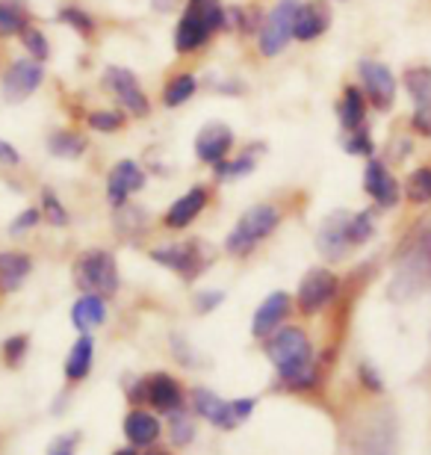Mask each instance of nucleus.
Instances as JSON below:
<instances>
[{"label": "nucleus", "instance_id": "1", "mask_svg": "<svg viewBox=\"0 0 431 455\" xmlns=\"http://www.w3.org/2000/svg\"><path fill=\"white\" fill-rule=\"evenodd\" d=\"M266 355L287 390H310L319 385L314 343L299 325H281L278 331H272L266 338Z\"/></svg>", "mask_w": 431, "mask_h": 455}, {"label": "nucleus", "instance_id": "2", "mask_svg": "<svg viewBox=\"0 0 431 455\" xmlns=\"http://www.w3.org/2000/svg\"><path fill=\"white\" fill-rule=\"evenodd\" d=\"M227 27V9L219 0H189L187 12L174 30V48L178 53L201 51L216 30Z\"/></svg>", "mask_w": 431, "mask_h": 455}, {"label": "nucleus", "instance_id": "3", "mask_svg": "<svg viewBox=\"0 0 431 455\" xmlns=\"http://www.w3.org/2000/svg\"><path fill=\"white\" fill-rule=\"evenodd\" d=\"M281 220H283L281 207H275L269 202L249 207V211H245L240 220H236L234 231L227 234L225 251L234 254V258H245V254H251L263 240H269V236L278 231Z\"/></svg>", "mask_w": 431, "mask_h": 455}, {"label": "nucleus", "instance_id": "4", "mask_svg": "<svg viewBox=\"0 0 431 455\" xmlns=\"http://www.w3.org/2000/svg\"><path fill=\"white\" fill-rule=\"evenodd\" d=\"M189 405H192V414H198L201 420H207L210 426H216V429H222V432H231L249 420L251 411L258 408V399L254 396L222 399V396H216L213 390L196 387L189 396Z\"/></svg>", "mask_w": 431, "mask_h": 455}, {"label": "nucleus", "instance_id": "5", "mask_svg": "<svg viewBox=\"0 0 431 455\" xmlns=\"http://www.w3.org/2000/svg\"><path fill=\"white\" fill-rule=\"evenodd\" d=\"M75 284L92 296H116L118 293V267L107 249H89L75 263Z\"/></svg>", "mask_w": 431, "mask_h": 455}, {"label": "nucleus", "instance_id": "6", "mask_svg": "<svg viewBox=\"0 0 431 455\" xmlns=\"http://www.w3.org/2000/svg\"><path fill=\"white\" fill-rule=\"evenodd\" d=\"M352 455H399V420L393 411H375L357 426Z\"/></svg>", "mask_w": 431, "mask_h": 455}, {"label": "nucleus", "instance_id": "7", "mask_svg": "<svg viewBox=\"0 0 431 455\" xmlns=\"http://www.w3.org/2000/svg\"><path fill=\"white\" fill-rule=\"evenodd\" d=\"M151 260L172 272H178L180 278L192 281L213 263V249L201 240L172 243V245H157V249H151Z\"/></svg>", "mask_w": 431, "mask_h": 455}, {"label": "nucleus", "instance_id": "8", "mask_svg": "<svg viewBox=\"0 0 431 455\" xmlns=\"http://www.w3.org/2000/svg\"><path fill=\"white\" fill-rule=\"evenodd\" d=\"M337 290H340V278H337L331 269H325V267L307 269L299 290H296L299 311L305 316H314L319 311H325V307L337 299Z\"/></svg>", "mask_w": 431, "mask_h": 455}, {"label": "nucleus", "instance_id": "9", "mask_svg": "<svg viewBox=\"0 0 431 455\" xmlns=\"http://www.w3.org/2000/svg\"><path fill=\"white\" fill-rule=\"evenodd\" d=\"M296 0H281L269 15L260 21L258 30V51L263 57H278L287 48V42L292 39V24H296Z\"/></svg>", "mask_w": 431, "mask_h": 455}, {"label": "nucleus", "instance_id": "10", "mask_svg": "<svg viewBox=\"0 0 431 455\" xmlns=\"http://www.w3.org/2000/svg\"><path fill=\"white\" fill-rule=\"evenodd\" d=\"M357 77H361V89L379 113H390L396 104V77L393 71L379 60H361L357 62Z\"/></svg>", "mask_w": 431, "mask_h": 455}, {"label": "nucleus", "instance_id": "11", "mask_svg": "<svg viewBox=\"0 0 431 455\" xmlns=\"http://www.w3.org/2000/svg\"><path fill=\"white\" fill-rule=\"evenodd\" d=\"M44 68L36 60H15L12 66L4 71L0 77V95L6 104H24L27 98L36 95V89L42 86Z\"/></svg>", "mask_w": 431, "mask_h": 455}, {"label": "nucleus", "instance_id": "12", "mask_svg": "<svg viewBox=\"0 0 431 455\" xmlns=\"http://www.w3.org/2000/svg\"><path fill=\"white\" fill-rule=\"evenodd\" d=\"M104 86L118 98V104L124 107L127 113L133 118H145L151 113V101L145 95V89L140 84V77L133 75L131 68H122V66H109L104 71Z\"/></svg>", "mask_w": 431, "mask_h": 455}, {"label": "nucleus", "instance_id": "13", "mask_svg": "<svg viewBox=\"0 0 431 455\" xmlns=\"http://www.w3.org/2000/svg\"><path fill=\"white\" fill-rule=\"evenodd\" d=\"M348 211L328 213L323 225L316 228V249L325 260H343L352 251V240H348Z\"/></svg>", "mask_w": 431, "mask_h": 455}, {"label": "nucleus", "instance_id": "14", "mask_svg": "<svg viewBox=\"0 0 431 455\" xmlns=\"http://www.w3.org/2000/svg\"><path fill=\"white\" fill-rule=\"evenodd\" d=\"M148 184V175L133 160H118L107 175V202L113 207L127 204V198Z\"/></svg>", "mask_w": 431, "mask_h": 455}, {"label": "nucleus", "instance_id": "15", "mask_svg": "<svg viewBox=\"0 0 431 455\" xmlns=\"http://www.w3.org/2000/svg\"><path fill=\"white\" fill-rule=\"evenodd\" d=\"M145 403H148L151 411L172 414L187 405V394H183L180 381L169 372H154V376L145 379Z\"/></svg>", "mask_w": 431, "mask_h": 455}, {"label": "nucleus", "instance_id": "16", "mask_svg": "<svg viewBox=\"0 0 431 455\" xmlns=\"http://www.w3.org/2000/svg\"><path fill=\"white\" fill-rule=\"evenodd\" d=\"M231 148H234V131L225 122H210L196 136V154L207 166H219L222 160H227Z\"/></svg>", "mask_w": 431, "mask_h": 455}, {"label": "nucleus", "instance_id": "17", "mask_svg": "<svg viewBox=\"0 0 431 455\" xmlns=\"http://www.w3.org/2000/svg\"><path fill=\"white\" fill-rule=\"evenodd\" d=\"M292 311V296L283 293V290H275L260 302V307L254 311V320H251V334L258 340H266L272 331H278L283 320L290 316Z\"/></svg>", "mask_w": 431, "mask_h": 455}, {"label": "nucleus", "instance_id": "18", "mask_svg": "<svg viewBox=\"0 0 431 455\" xmlns=\"http://www.w3.org/2000/svg\"><path fill=\"white\" fill-rule=\"evenodd\" d=\"M363 189H366V196H370L379 207H396L399 198H402L399 180L393 178V172L384 166L381 160H375V157H370V163H366Z\"/></svg>", "mask_w": 431, "mask_h": 455}, {"label": "nucleus", "instance_id": "19", "mask_svg": "<svg viewBox=\"0 0 431 455\" xmlns=\"http://www.w3.org/2000/svg\"><path fill=\"white\" fill-rule=\"evenodd\" d=\"M207 202H210V196H207L204 187L187 189V193H183L178 202H174L166 211V216H163V225L172 228V231H183V228H189L201 213H204Z\"/></svg>", "mask_w": 431, "mask_h": 455}, {"label": "nucleus", "instance_id": "20", "mask_svg": "<svg viewBox=\"0 0 431 455\" xmlns=\"http://www.w3.org/2000/svg\"><path fill=\"white\" fill-rule=\"evenodd\" d=\"M328 27H331V12H328V6L319 4V0H310V4L299 6L296 24H292V39L314 42L328 30Z\"/></svg>", "mask_w": 431, "mask_h": 455}, {"label": "nucleus", "instance_id": "21", "mask_svg": "<svg viewBox=\"0 0 431 455\" xmlns=\"http://www.w3.org/2000/svg\"><path fill=\"white\" fill-rule=\"evenodd\" d=\"M124 435H127V441H131V447H154L163 435V426L151 411L133 408V411L124 417Z\"/></svg>", "mask_w": 431, "mask_h": 455}, {"label": "nucleus", "instance_id": "22", "mask_svg": "<svg viewBox=\"0 0 431 455\" xmlns=\"http://www.w3.org/2000/svg\"><path fill=\"white\" fill-rule=\"evenodd\" d=\"M107 323V299L104 296H92L84 293L71 307V325L80 331V334H89L100 329Z\"/></svg>", "mask_w": 431, "mask_h": 455}, {"label": "nucleus", "instance_id": "23", "mask_svg": "<svg viewBox=\"0 0 431 455\" xmlns=\"http://www.w3.org/2000/svg\"><path fill=\"white\" fill-rule=\"evenodd\" d=\"M33 260L24 251H0V293H15L30 278Z\"/></svg>", "mask_w": 431, "mask_h": 455}, {"label": "nucleus", "instance_id": "24", "mask_svg": "<svg viewBox=\"0 0 431 455\" xmlns=\"http://www.w3.org/2000/svg\"><path fill=\"white\" fill-rule=\"evenodd\" d=\"M337 118H340L343 131L366 124V95L361 86H346L340 101H337Z\"/></svg>", "mask_w": 431, "mask_h": 455}, {"label": "nucleus", "instance_id": "25", "mask_svg": "<svg viewBox=\"0 0 431 455\" xmlns=\"http://www.w3.org/2000/svg\"><path fill=\"white\" fill-rule=\"evenodd\" d=\"M92 355H95V340L89 334H80L75 340V346L68 349L66 358V379L68 381H84L92 370Z\"/></svg>", "mask_w": 431, "mask_h": 455}, {"label": "nucleus", "instance_id": "26", "mask_svg": "<svg viewBox=\"0 0 431 455\" xmlns=\"http://www.w3.org/2000/svg\"><path fill=\"white\" fill-rule=\"evenodd\" d=\"M44 148H48L53 157H60V160H77L80 154L89 148V140L84 133H75V131H57V133L48 136Z\"/></svg>", "mask_w": 431, "mask_h": 455}, {"label": "nucleus", "instance_id": "27", "mask_svg": "<svg viewBox=\"0 0 431 455\" xmlns=\"http://www.w3.org/2000/svg\"><path fill=\"white\" fill-rule=\"evenodd\" d=\"M405 92L414 101V110H431V68L414 66L405 71Z\"/></svg>", "mask_w": 431, "mask_h": 455}, {"label": "nucleus", "instance_id": "28", "mask_svg": "<svg viewBox=\"0 0 431 455\" xmlns=\"http://www.w3.org/2000/svg\"><path fill=\"white\" fill-rule=\"evenodd\" d=\"M30 24V12L18 0H0V39L18 36Z\"/></svg>", "mask_w": 431, "mask_h": 455}, {"label": "nucleus", "instance_id": "29", "mask_svg": "<svg viewBox=\"0 0 431 455\" xmlns=\"http://www.w3.org/2000/svg\"><path fill=\"white\" fill-rule=\"evenodd\" d=\"M166 417H169V441L174 447H189L196 441V417H192V411H187V405H183Z\"/></svg>", "mask_w": 431, "mask_h": 455}, {"label": "nucleus", "instance_id": "30", "mask_svg": "<svg viewBox=\"0 0 431 455\" xmlns=\"http://www.w3.org/2000/svg\"><path fill=\"white\" fill-rule=\"evenodd\" d=\"M196 92H198L196 75H178V77L169 80L166 89H163V104H166V107H180V104H187Z\"/></svg>", "mask_w": 431, "mask_h": 455}, {"label": "nucleus", "instance_id": "31", "mask_svg": "<svg viewBox=\"0 0 431 455\" xmlns=\"http://www.w3.org/2000/svg\"><path fill=\"white\" fill-rule=\"evenodd\" d=\"M405 198L417 207L431 202V166H419L405 178Z\"/></svg>", "mask_w": 431, "mask_h": 455}, {"label": "nucleus", "instance_id": "32", "mask_svg": "<svg viewBox=\"0 0 431 455\" xmlns=\"http://www.w3.org/2000/svg\"><path fill=\"white\" fill-rule=\"evenodd\" d=\"M375 234V220L372 211H357L348 216V240H352V249H361L372 240Z\"/></svg>", "mask_w": 431, "mask_h": 455}, {"label": "nucleus", "instance_id": "33", "mask_svg": "<svg viewBox=\"0 0 431 455\" xmlns=\"http://www.w3.org/2000/svg\"><path fill=\"white\" fill-rule=\"evenodd\" d=\"M343 148H346V154H352V157H372V154H375V142H372V136H370V127L361 124V127H355V131H346Z\"/></svg>", "mask_w": 431, "mask_h": 455}, {"label": "nucleus", "instance_id": "34", "mask_svg": "<svg viewBox=\"0 0 431 455\" xmlns=\"http://www.w3.org/2000/svg\"><path fill=\"white\" fill-rule=\"evenodd\" d=\"M254 151L258 148H249L245 154H240L236 160H222L216 169V175L222 178V180H231V178H243V175H249V172L258 166V157H254Z\"/></svg>", "mask_w": 431, "mask_h": 455}, {"label": "nucleus", "instance_id": "35", "mask_svg": "<svg viewBox=\"0 0 431 455\" xmlns=\"http://www.w3.org/2000/svg\"><path fill=\"white\" fill-rule=\"evenodd\" d=\"M42 216L48 220L53 228H66L71 222V213L66 211V204L60 202V196L53 189L44 187L42 189Z\"/></svg>", "mask_w": 431, "mask_h": 455}, {"label": "nucleus", "instance_id": "36", "mask_svg": "<svg viewBox=\"0 0 431 455\" xmlns=\"http://www.w3.org/2000/svg\"><path fill=\"white\" fill-rule=\"evenodd\" d=\"M116 211V231L118 236H133L136 231H142L145 228V216L140 207L133 204H122V207H113Z\"/></svg>", "mask_w": 431, "mask_h": 455}, {"label": "nucleus", "instance_id": "37", "mask_svg": "<svg viewBox=\"0 0 431 455\" xmlns=\"http://www.w3.org/2000/svg\"><path fill=\"white\" fill-rule=\"evenodd\" d=\"M18 36H21V44H24L27 53H30V57H33L36 62H44V60H48L51 48H48V39H44V33L39 30V27L27 24Z\"/></svg>", "mask_w": 431, "mask_h": 455}, {"label": "nucleus", "instance_id": "38", "mask_svg": "<svg viewBox=\"0 0 431 455\" xmlns=\"http://www.w3.org/2000/svg\"><path fill=\"white\" fill-rule=\"evenodd\" d=\"M86 122L92 131H98V133H116L118 127H124V113H118V110H92L86 116Z\"/></svg>", "mask_w": 431, "mask_h": 455}, {"label": "nucleus", "instance_id": "39", "mask_svg": "<svg viewBox=\"0 0 431 455\" xmlns=\"http://www.w3.org/2000/svg\"><path fill=\"white\" fill-rule=\"evenodd\" d=\"M60 21L68 24L71 30H77L80 36H92V33H95V18H92L89 12H84V9H77V6H66V9H62Z\"/></svg>", "mask_w": 431, "mask_h": 455}, {"label": "nucleus", "instance_id": "40", "mask_svg": "<svg viewBox=\"0 0 431 455\" xmlns=\"http://www.w3.org/2000/svg\"><path fill=\"white\" fill-rule=\"evenodd\" d=\"M27 352H30V338L27 334H15V338L4 340V361L9 367H18Z\"/></svg>", "mask_w": 431, "mask_h": 455}, {"label": "nucleus", "instance_id": "41", "mask_svg": "<svg viewBox=\"0 0 431 455\" xmlns=\"http://www.w3.org/2000/svg\"><path fill=\"white\" fill-rule=\"evenodd\" d=\"M39 220H42V211H36V207H27V211L18 213L15 220H12V225H9V234L21 236L27 231H33V228L39 225Z\"/></svg>", "mask_w": 431, "mask_h": 455}, {"label": "nucleus", "instance_id": "42", "mask_svg": "<svg viewBox=\"0 0 431 455\" xmlns=\"http://www.w3.org/2000/svg\"><path fill=\"white\" fill-rule=\"evenodd\" d=\"M357 379H361V385L370 390V394H384V379L375 372L372 363H357Z\"/></svg>", "mask_w": 431, "mask_h": 455}, {"label": "nucleus", "instance_id": "43", "mask_svg": "<svg viewBox=\"0 0 431 455\" xmlns=\"http://www.w3.org/2000/svg\"><path fill=\"white\" fill-rule=\"evenodd\" d=\"M80 447V435L77 432H71V435H62V438H57L51 443V450L48 455H75Z\"/></svg>", "mask_w": 431, "mask_h": 455}, {"label": "nucleus", "instance_id": "44", "mask_svg": "<svg viewBox=\"0 0 431 455\" xmlns=\"http://www.w3.org/2000/svg\"><path fill=\"white\" fill-rule=\"evenodd\" d=\"M222 302H225V293H222V290H204V293H198V296H196L198 314H210L213 307H219Z\"/></svg>", "mask_w": 431, "mask_h": 455}, {"label": "nucleus", "instance_id": "45", "mask_svg": "<svg viewBox=\"0 0 431 455\" xmlns=\"http://www.w3.org/2000/svg\"><path fill=\"white\" fill-rule=\"evenodd\" d=\"M0 163H4V166H18V163H21V154H18L6 140H0Z\"/></svg>", "mask_w": 431, "mask_h": 455}, {"label": "nucleus", "instance_id": "46", "mask_svg": "<svg viewBox=\"0 0 431 455\" xmlns=\"http://www.w3.org/2000/svg\"><path fill=\"white\" fill-rule=\"evenodd\" d=\"M180 6V0H154V9L157 12H174Z\"/></svg>", "mask_w": 431, "mask_h": 455}, {"label": "nucleus", "instance_id": "47", "mask_svg": "<svg viewBox=\"0 0 431 455\" xmlns=\"http://www.w3.org/2000/svg\"><path fill=\"white\" fill-rule=\"evenodd\" d=\"M113 455H140V452H136L133 447H124V450H116Z\"/></svg>", "mask_w": 431, "mask_h": 455}, {"label": "nucleus", "instance_id": "48", "mask_svg": "<svg viewBox=\"0 0 431 455\" xmlns=\"http://www.w3.org/2000/svg\"><path fill=\"white\" fill-rule=\"evenodd\" d=\"M145 455H169V452H163V450H154V452H145Z\"/></svg>", "mask_w": 431, "mask_h": 455}]
</instances>
